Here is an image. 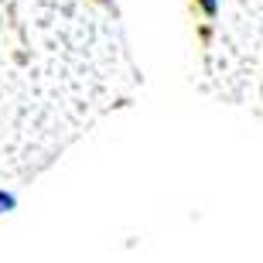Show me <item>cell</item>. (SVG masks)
<instances>
[{
	"instance_id": "1",
	"label": "cell",
	"mask_w": 263,
	"mask_h": 263,
	"mask_svg": "<svg viewBox=\"0 0 263 263\" xmlns=\"http://www.w3.org/2000/svg\"><path fill=\"white\" fill-rule=\"evenodd\" d=\"M17 195L14 192H7V188H0V215H7V212H17Z\"/></svg>"
},
{
	"instance_id": "2",
	"label": "cell",
	"mask_w": 263,
	"mask_h": 263,
	"mask_svg": "<svg viewBox=\"0 0 263 263\" xmlns=\"http://www.w3.org/2000/svg\"><path fill=\"white\" fill-rule=\"evenodd\" d=\"M198 10H202L205 17L212 21V17H215V14H219V0H198Z\"/></svg>"
}]
</instances>
